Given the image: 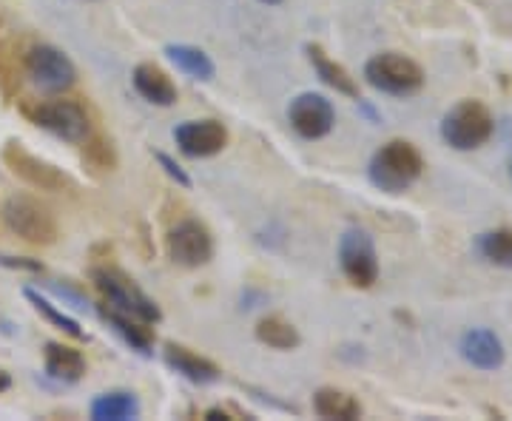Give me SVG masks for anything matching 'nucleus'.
I'll list each match as a JSON object with an SVG mask.
<instances>
[{
    "instance_id": "nucleus-1",
    "label": "nucleus",
    "mask_w": 512,
    "mask_h": 421,
    "mask_svg": "<svg viewBox=\"0 0 512 421\" xmlns=\"http://www.w3.org/2000/svg\"><path fill=\"white\" fill-rule=\"evenodd\" d=\"M424 171V160H421L419 148L407 140H390L384 143L373 160H370V183L376 185L384 194H402L410 185L416 183Z\"/></svg>"
},
{
    "instance_id": "nucleus-2",
    "label": "nucleus",
    "mask_w": 512,
    "mask_h": 421,
    "mask_svg": "<svg viewBox=\"0 0 512 421\" xmlns=\"http://www.w3.org/2000/svg\"><path fill=\"white\" fill-rule=\"evenodd\" d=\"M92 282L94 288L106 296V302H111V308L128 313L134 319H143L148 325H157L163 319L160 305L117 265H97V268H92Z\"/></svg>"
},
{
    "instance_id": "nucleus-3",
    "label": "nucleus",
    "mask_w": 512,
    "mask_h": 421,
    "mask_svg": "<svg viewBox=\"0 0 512 421\" xmlns=\"http://www.w3.org/2000/svg\"><path fill=\"white\" fill-rule=\"evenodd\" d=\"M3 222L15 237L29 242V245H37V248L55 245L57 237H60V228H57L52 208L43 205L37 197H29V194H12L6 200Z\"/></svg>"
},
{
    "instance_id": "nucleus-4",
    "label": "nucleus",
    "mask_w": 512,
    "mask_h": 421,
    "mask_svg": "<svg viewBox=\"0 0 512 421\" xmlns=\"http://www.w3.org/2000/svg\"><path fill=\"white\" fill-rule=\"evenodd\" d=\"M495 120L481 100H458L441 120V137L456 151H476L493 137Z\"/></svg>"
},
{
    "instance_id": "nucleus-5",
    "label": "nucleus",
    "mask_w": 512,
    "mask_h": 421,
    "mask_svg": "<svg viewBox=\"0 0 512 421\" xmlns=\"http://www.w3.org/2000/svg\"><path fill=\"white\" fill-rule=\"evenodd\" d=\"M23 114L40 126L46 129L49 134H55L60 140L66 143H74L80 146L89 134H92V120L86 109L74 100H37V103H23Z\"/></svg>"
},
{
    "instance_id": "nucleus-6",
    "label": "nucleus",
    "mask_w": 512,
    "mask_h": 421,
    "mask_svg": "<svg viewBox=\"0 0 512 421\" xmlns=\"http://www.w3.org/2000/svg\"><path fill=\"white\" fill-rule=\"evenodd\" d=\"M0 160H3V165H6L18 180H23L26 185H32L37 191L60 194V191H72L74 188V180L63 171V168H57L55 163H49V160L32 154L20 140H6V146L0 151Z\"/></svg>"
},
{
    "instance_id": "nucleus-7",
    "label": "nucleus",
    "mask_w": 512,
    "mask_h": 421,
    "mask_svg": "<svg viewBox=\"0 0 512 421\" xmlns=\"http://www.w3.org/2000/svg\"><path fill=\"white\" fill-rule=\"evenodd\" d=\"M365 80L376 92L407 97L424 86V72L413 57L402 55V52H382L365 63Z\"/></svg>"
},
{
    "instance_id": "nucleus-8",
    "label": "nucleus",
    "mask_w": 512,
    "mask_h": 421,
    "mask_svg": "<svg viewBox=\"0 0 512 421\" xmlns=\"http://www.w3.org/2000/svg\"><path fill=\"white\" fill-rule=\"evenodd\" d=\"M26 77H32L40 92L63 94L77 83L72 57L49 43H35L26 49Z\"/></svg>"
},
{
    "instance_id": "nucleus-9",
    "label": "nucleus",
    "mask_w": 512,
    "mask_h": 421,
    "mask_svg": "<svg viewBox=\"0 0 512 421\" xmlns=\"http://www.w3.org/2000/svg\"><path fill=\"white\" fill-rule=\"evenodd\" d=\"M165 251L180 268H202L214 259V237L200 220H180L168 228Z\"/></svg>"
},
{
    "instance_id": "nucleus-10",
    "label": "nucleus",
    "mask_w": 512,
    "mask_h": 421,
    "mask_svg": "<svg viewBox=\"0 0 512 421\" xmlns=\"http://www.w3.org/2000/svg\"><path fill=\"white\" fill-rule=\"evenodd\" d=\"M339 265L353 288L359 291L373 288L379 279V257L373 239L365 231H348L339 242Z\"/></svg>"
},
{
    "instance_id": "nucleus-11",
    "label": "nucleus",
    "mask_w": 512,
    "mask_h": 421,
    "mask_svg": "<svg viewBox=\"0 0 512 421\" xmlns=\"http://www.w3.org/2000/svg\"><path fill=\"white\" fill-rule=\"evenodd\" d=\"M288 120H291L293 131L305 140H319L333 129L336 123V111L330 106L328 97L316 92L299 94L288 106Z\"/></svg>"
},
{
    "instance_id": "nucleus-12",
    "label": "nucleus",
    "mask_w": 512,
    "mask_h": 421,
    "mask_svg": "<svg viewBox=\"0 0 512 421\" xmlns=\"http://www.w3.org/2000/svg\"><path fill=\"white\" fill-rule=\"evenodd\" d=\"M174 140L191 160H205L220 154L228 146V129L220 120H188L180 129L174 131Z\"/></svg>"
},
{
    "instance_id": "nucleus-13",
    "label": "nucleus",
    "mask_w": 512,
    "mask_h": 421,
    "mask_svg": "<svg viewBox=\"0 0 512 421\" xmlns=\"http://www.w3.org/2000/svg\"><path fill=\"white\" fill-rule=\"evenodd\" d=\"M26 74V46L18 32L0 18V94L12 100Z\"/></svg>"
},
{
    "instance_id": "nucleus-14",
    "label": "nucleus",
    "mask_w": 512,
    "mask_h": 421,
    "mask_svg": "<svg viewBox=\"0 0 512 421\" xmlns=\"http://www.w3.org/2000/svg\"><path fill=\"white\" fill-rule=\"evenodd\" d=\"M461 356L478 370H498L504 365V342L490 328H473L461 336Z\"/></svg>"
},
{
    "instance_id": "nucleus-15",
    "label": "nucleus",
    "mask_w": 512,
    "mask_h": 421,
    "mask_svg": "<svg viewBox=\"0 0 512 421\" xmlns=\"http://www.w3.org/2000/svg\"><path fill=\"white\" fill-rule=\"evenodd\" d=\"M165 365L171 370H177L180 376H185L188 382H197V385H211V382H220L222 370L211 359H205L200 353H194L185 345H177V342H168L163 350Z\"/></svg>"
},
{
    "instance_id": "nucleus-16",
    "label": "nucleus",
    "mask_w": 512,
    "mask_h": 421,
    "mask_svg": "<svg viewBox=\"0 0 512 421\" xmlns=\"http://www.w3.org/2000/svg\"><path fill=\"white\" fill-rule=\"evenodd\" d=\"M134 89L146 97L151 106H174L177 103V86L157 63H137L134 66Z\"/></svg>"
},
{
    "instance_id": "nucleus-17",
    "label": "nucleus",
    "mask_w": 512,
    "mask_h": 421,
    "mask_svg": "<svg viewBox=\"0 0 512 421\" xmlns=\"http://www.w3.org/2000/svg\"><path fill=\"white\" fill-rule=\"evenodd\" d=\"M43 365H46V373L57 379V382H66V385H74L83 379L86 373V359L83 353L72 345H60V342H49L46 350H43Z\"/></svg>"
},
{
    "instance_id": "nucleus-18",
    "label": "nucleus",
    "mask_w": 512,
    "mask_h": 421,
    "mask_svg": "<svg viewBox=\"0 0 512 421\" xmlns=\"http://www.w3.org/2000/svg\"><path fill=\"white\" fill-rule=\"evenodd\" d=\"M308 57H311L313 69L319 74V80L330 86L336 94H345V97H359V83H356V77L342 66V63H336V60H330L328 52L319 46V43H308Z\"/></svg>"
},
{
    "instance_id": "nucleus-19",
    "label": "nucleus",
    "mask_w": 512,
    "mask_h": 421,
    "mask_svg": "<svg viewBox=\"0 0 512 421\" xmlns=\"http://www.w3.org/2000/svg\"><path fill=\"white\" fill-rule=\"evenodd\" d=\"M313 410H316V416L333 421H353L362 416L359 399L339 387H319L313 393Z\"/></svg>"
},
{
    "instance_id": "nucleus-20",
    "label": "nucleus",
    "mask_w": 512,
    "mask_h": 421,
    "mask_svg": "<svg viewBox=\"0 0 512 421\" xmlns=\"http://www.w3.org/2000/svg\"><path fill=\"white\" fill-rule=\"evenodd\" d=\"M137 416H140V402L134 393H126V390H111L92 402L94 421H131Z\"/></svg>"
},
{
    "instance_id": "nucleus-21",
    "label": "nucleus",
    "mask_w": 512,
    "mask_h": 421,
    "mask_svg": "<svg viewBox=\"0 0 512 421\" xmlns=\"http://www.w3.org/2000/svg\"><path fill=\"white\" fill-rule=\"evenodd\" d=\"M165 55L168 60L180 69L188 77H194V80H214V60L205 55L202 49L197 46H188V43H171V46H165Z\"/></svg>"
},
{
    "instance_id": "nucleus-22",
    "label": "nucleus",
    "mask_w": 512,
    "mask_h": 421,
    "mask_svg": "<svg viewBox=\"0 0 512 421\" xmlns=\"http://www.w3.org/2000/svg\"><path fill=\"white\" fill-rule=\"evenodd\" d=\"M103 319L126 339L131 348L140 350V353H151V348H154V330L148 328V322L134 319V316L117 311V308H106V311H103Z\"/></svg>"
},
{
    "instance_id": "nucleus-23",
    "label": "nucleus",
    "mask_w": 512,
    "mask_h": 421,
    "mask_svg": "<svg viewBox=\"0 0 512 421\" xmlns=\"http://www.w3.org/2000/svg\"><path fill=\"white\" fill-rule=\"evenodd\" d=\"M83 165L97 174V177H103V174H111L117 163H120V157H117V148L111 143V137L106 134H100V131H92L83 143Z\"/></svg>"
},
{
    "instance_id": "nucleus-24",
    "label": "nucleus",
    "mask_w": 512,
    "mask_h": 421,
    "mask_svg": "<svg viewBox=\"0 0 512 421\" xmlns=\"http://www.w3.org/2000/svg\"><path fill=\"white\" fill-rule=\"evenodd\" d=\"M256 339L262 342V345H268V348L274 350H296L302 345V336H299V330L293 328L288 319H282V316H265V319H259V325H256Z\"/></svg>"
},
{
    "instance_id": "nucleus-25",
    "label": "nucleus",
    "mask_w": 512,
    "mask_h": 421,
    "mask_svg": "<svg viewBox=\"0 0 512 421\" xmlns=\"http://www.w3.org/2000/svg\"><path fill=\"white\" fill-rule=\"evenodd\" d=\"M478 251L495 268H512V228H498L490 234H481Z\"/></svg>"
},
{
    "instance_id": "nucleus-26",
    "label": "nucleus",
    "mask_w": 512,
    "mask_h": 421,
    "mask_svg": "<svg viewBox=\"0 0 512 421\" xmlns=\"http://www.w3.org/2000/svg\"><path fill=\"white\" fill-rule=\"evenodd\" d=\"M23 293H26V299L32 302V308H35V311L40 313V316H43L46 322H52L57 330L69 333L72 339H86V333H83V328L77 325V319H72L69 313L60 311V308H57V305H52V302H49L46 296H40V293L32 291V288H26Z\"/></svg>"
},
{
    "instance_id": "nucleus-27",
    "label": "nucleus",
    "mask_w": 512,
    "mask_h": 421,
    "mask_svg": "<svg viewBox=\"0 0 512 421\" xmlns=\"http://www.w3.org/2000/svg\"><path fill=\"white\" fill-rule=\"evenodd\" d=\"M157 163L163 165V171L171 177V180H174V183L183 185V188H191V177H188L183 168L177 165V160H171L168 154H157Z\"/></svg>"
},
{
    "instance_id": "nucleus-28",
    "label": "nucleus",
    "mask_w": 512,
    "mask_h": 421,
    "mask_svg": "<svg viewBox=\"0 0 512 421\" xmlns=\"http://www.w3.org/2000/svg\"><path fill=\"white\" fill-rule=\"evenodd\" d=\"M0 265H3V268H12V271H35V274H43V265H40L37 259L0 257Z\"/></svg>"
},
{
    "instance_id": "nucleus-29",
    "label": "nucleus",
    "mask_w": 512,
    "mask_h": 421,
    "mask_svg": "<svg viewBox=\"0 0 512 421\" xmlns=\"http://www.w3.org/2000/svg\"><path fill=\"white\" fill-rule=\"evenodd\" d=\"M205 419L208 421H234V419H239L237 413H231V410H225V407H211V410H208V413H205Z\"/></svg>"
},
{
    "instance_id": "nucleus-30",
    "label": "nucleus",
    "mask_w": 512,
    "mask_h": 421,
    "mask_svg": "<svg viewBox=\"0 0 512 421\" xmlns=\"http://www.w3.org/2000/svg\"><path fill=\"white\" fill-rule=\"evenodd\" d=\"M9 387H12V376H9V373H6V370L0 367V393H6Z\"/></svg>"
},
{
    "instance_id": "nucleus-31",
    "label": "nucleus",
    "mask_w": 512,
    "mask_h": 421,
    "mask_svg": "<svg viewBox=\"0 0 512 421\" xmlns=\"http://www.w3.org/2000/svg\"><path fill=\"white\" fill-rule=\"evenodd\" d=\"M262 3H279V0H262Z\"/></svg>"
},
{
    "instance_id": "nucleus-32",
    "label": "nucleus",
    "mask_w": 512,
    "mask_h": 421,
    "mask_svg": "<svg viewBox=\"0 0 512 421\" xmlns=\"http://www.w3.org/2000/svg\"><path fill=\"white\" fill-rule=\"evenodd\" d=\"M510 174H512V165H510Z\"/></svg>"
}]
</instances>
